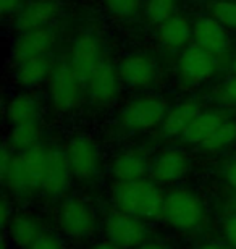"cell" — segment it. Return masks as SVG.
Listing matches in <instances>:
<instances>
[{
    "instance_id": "1",
    "label": "cell",
    "mask_w": 236,
    "mask_h": 249,
    "mask_svg": "<svg viewBox=\"0 0 236 249\" xmlns=\"http://www.w3.org/2000/svg\"><path fill=\"white\" fill-rule=\"evenodd\" d=\"M49 147L39 142L26 152H17L5 170L0 172L2 185L12 199L28 201L41 193L47 172Z\"/></svg>"
},
{
    "instance_id": "2",
    "label": "cell",
    "mask_w": 236,
    "mask_h": 249,
    "mask_svg": "<svg viewBox=\"0 0 236 249\" xmlns=\"http://www.w3.org/2000/svg\"><path fill=\"white\" fill-rule=\"evenodd\" d=\"M167 193L157 181H115L110 188V202L113 209L129 213L144 222L162 220Z\"/></svg>"
},
{
    "instance_id": "3",
    "label": "cell",
    "mask_w": 236,
    "mask_h": 249,
    "mask_svg": "<svg viewBox=\"0 0 236 249\" xmlns=\"http://www.w3.org/2000/svg\"><path fill=\"white\" fill-rule=\"evenodd\" d=\"M58 231L73 243L92 240L99 230V217L92 202L81 194H70L60 199L55 211Z\"/></svg>"
},
{
    "instance_id": "4",
    "label": "cell",
    "mask_w": 236,
    "mask_h": 249,
    "mask_svg": "<svg viewBox=\"0 0 236 249\" xmlns=\"http://www.w3.org/2000/svg\"><path fill=\"white\" fill-rule=\"evenodd\" d=\"M162 220L175 231L193 233L205 225L207 207L194 189L177 188L167 193Z\"/></svg>"
},
{
    "instance_id": "5",
    "label": "cell",
    "mask_w": 236,
    "mask_h": 249,
    "mask_svg": "<svg viewBox=\"0 0 236 249\" xmlns=\"http://www.w3.org/2000/svg\"><path fill=\"white\" fill-rule=\"evenodd\" d=\"M168 112L167 102L157 94H145L120 110V124L133 133L149 131L162 124Z\"/></svg>"
},
{
    "instance_id": "6",
    "label": "cell",
    "mask_w": 236,
    "mask_h": 249,
    "mask_svg": "<svg viewBox=\"0 0 236 249\" xmlns=\"http://www.w3.org/2000/svg\"><path fill=\"white\" fill-rule=\"evenodd\" d=\"M102 233L105 240L122 249H136L147 241V222L112 209L102 220Z\"/></svg>"
},
{
    "instance_id": "7",
    "label": "cell",
    "mask_w": 236,
    "mask_h": 249,
    "mask_svg": "<svg viewBox=\"0 0 236 249\" xmlns=\"http://www.w3.org/2000/svg\"><path fill=\"white\" fill-rule=\"evenodd\" d=\"M73 177L83 183H91L100 175L102 156L97 142L86 134H76L65 146Z\"/></svg>"
},
{
    "instance_id": "8",
    "label": "cell",
    "mask_w": 236,
    "mask_h": 249,
    "mask_svg": "<svg viewBox=\"0 0 236 249\" xmlns=\"http://www.w3.org/2000/svg\"><path fill=\"white\" fill-rule=\"evenodd\" d=\"M49 101L58 113H67L74 110L83 96V81L68 63H57L52 70V74L47 79Z\"/></svg>"
},
{
    "instance_id": "9",
    "label": "cell",
    "mask_w": 236,
    "mask_h": 249,
    "mask_svg": "<svg viewBox=\"0 0 236 249\" xmlns=\"http://www.w3.org/2000/svg\"><path fill=\"white\" fill-rule=\"evenodd\" d=\"M217 70V57L199 46L186 47L178 60V76L184 86L198 88L214 76Z\"/></svg>"
},
{
    "instance_id": "10",
    "label": "cell",
    "mask_w": 236,
    "mask_h": 249,
    "mask_svg": "<svg viewBox=\"0 0 236 249\" xmlns=\"http://www.w3.org/2000/svg\"><path fill=\"white\" fill-rule=\"evenodd\" d=\"M73 172L70 168L65 149L49 147V162L47 172L44 178L41 194L49 201H58L67 196L70 186H72Z\"/></svg>"
},
{
    "instance_id": "11",
    "label": "cell",
    "mask_w": 236,
    "mask_h": 249,
    "mask_svg": "<svg viewBox=\"0 0 236 249\" xmlns=\"http://www.w3.org/2000/svg\"><path fill=\"white\" fill-rule=\"evenodd\" d=\"M120 74L118 70L107 60H102L91 76L86 79V92L95 106H109L117 99L120 92Z\"/></svg>"
},
{
    "instance_id": "12",
    "label": "cell",
    "mask_w": 236,
    "mask_h": 249,
    "mask_svg": "<svg viewBox=\"0 0 236 249\" xmlns=\"http://www.w3.org/2000/svg\"><path fill=\"white\" fill-rule=\"evenodd\" d=\"M191 168L189 157L178 149H165L150 162V178L159 185H177L186 178Z\"/></svg>"
},
{
    "instance_id": "13",
    "label": "cell",
    "mask_w": 236,
    "mask_h": 249,
    "mask_svg": "<svg viewBox=\"0 0 236 249\" xmlns=\"http://www.w3.org/2000/svg\"><path fill=\"white\" fill-rule=\"evenodd\" d=\"M57 41L55 31L52 28H41L33 31L19 33V36L12 44V60L15 63L29 60L36 57H46L52 51Z\"/></svg>"
},
{
    "instance_id": "14",
    "label": "cell",
    "mask_w": 236,
    "mask_h": 249,
    "mask_svg": "<svg viewBox=\"0 0 236 249\" xmlns=\"http://www.w3.org/2000/svg\"><path fill=\"white\" fill-rule=\"evenodd\" d=\"M100 53H102L100 42L92 34H81L79 37L74 39L72 52H70L68 65L83 83H86V79L91 76L95 67L102 62Z\"/></svg>"
},
{
    "instance_id": "15",
    "label": "cell",
    "mask_w": 236,
    "mask_h": 249,
    "mask_svg": "<svg viewBox=\"0 0 236 249\" xmlns=\"http://www.w3.org/2000/svg\"><path fill=\"white\" fill-rule=\"evenodd\" d=\"M12 243V246L19 249H28L44 231L42 218L36 212L17 211L5 230H2Z\"/></svg>"
},
{
    "instance_id": "16",
    "label": "cell",
    "mask_w": 236,
    "mask_h": 249,
    "mask_svg": "<svg viewBox=\"0 0 236 249\" xmlns=\"http://www.w3.org/2000/svg\"><path fill=\"white\" fill-rule=\"evenodd\" d=\"M194 44L215 57L227 55L230 51V36L223 24L214 17H202L194 23Z\"/></svg>"
},
{
    "instance_id": "17",
    "label": "cell",
    "mask_w": 236,
    "mask_h": 249,
    "mask_svg": "<svg viewBox=\"0 0 236 249\" xmlns=\"http://www.w3.org/2000/svg\"><path fill=\"white\" fill-rule=\"evenodd\" d=\"M60 13V5L55 0H29L24 8L15 17V29L19 33L49 28Z\"/></svg>"
},
{
    "instance_id": "18",
    "label": "cell",
    "mask_w": 236,
    "mask_h": 249,
    "mask_svg": "<svg viewBox=\"0 0 236 249\" xmlns=\"http://www.w3.org/2000/svg\"><path fill=\"white\" fill-rule=\"evenodd\" d=\"M117 70L122 83L129 88H147L157 79L159 74L157 63L144 53L125 57Z\"/></svg>"
},
{
    "instance_id": "19",
    "label": "cell",
    "mask_w": 236,
    "mask_h": 249,
    "mask_svg": "<svg viewBox=\"0 0 236 249\" xmlns=\"http://www.w3.org/2000/svg\"><path fill=\"white\" fill-rule=\"evenodd\" d=\"M150 172V162L143 152L125 151L118 154L110 163V175L115 181H136L143 180Z\"/></svg>"
},
{
    "instance_id": "20",
    "label": "cell",
    "mask_w": 236,
    "mask_h": 249,
    "mask_svg": "<svg viewBox=\"0 0 236 249\" xmlns=\"http://www.w3.org/2000/svg\"><path fill=\"white\" fill-rule=\"evenodd\" d=\"M5 120L10 126L41 122V102L33 94L21 92L5 104Z\"/></svg>"
},
{
    "instance_id": "21",
    "label": "cell",
    "mask_w": 236,
    "mask_h": 249,
    "mask_svg": "<svg viewBox=\"0 0 236 249\" xmlns=\"http://www.w3.org/2000/svg\"><path fill=\"white\" fill-rule=\"evenodd\" d=\"M200 113V107L194 101H183L172 107L165 115L162 124H160V131L167 138H177L183 136L184 131L196 117Z\"/></svg>"
},
{
    "instance_id": "22",
    "label": "cell",
    "mask_w": 236,
    "mask_h": 249,
    "mask_svg": "<svg viewBox=\"0 0 236 249\" xmlns=\"http://www.w3.org/2000/svg\"><path fill=\"white\" fill-rule=\"evenodd\" d=\"M54 70L52 62L46 57H36L29 60L17 63L15 68V79L21 88H34L50 78Z\"/></svg>"
},
{
    "instance_id": "23",
    "label": "cell",
    "mask_w": 236,
    "mask_h": 249,
    "mask_svg": "<svg viewBox=\"0 0 236 249\" xmlns=\"http://www.w3.org/2000/svg\"><path fill=\"white\" fill-rule=\"evenodd\" d=\"M194 26L186 17H173L159 28V41L167 49L186 47L193 39Z\"/></svg>"
},
{
    "instance_id": "24",
    "label": "cell",
    "mask_w": 236,
    "mask_h": 249,
    "mask_svg": "<svg viewBox=\"0 0 236 249\" xmlns=\"http://www.w3.org/2000/svg\"><path fill=\"white\" fill-rule=\"evenodd\" d=\"M225 120H227V117L218 112H200L184 131L182 136L183 141L193 144V146H200Z\"/></svg>"
},
{
    "instance_id": "25",
    "label": "cell",
    "mask_w": 236,
    "mask_h": 249,
    "mask_svg": "<svg viewBox=\"0 0 236 249\" xmlns=\"http://www.w3.org/2000/svg\"><path fill=\"white\" fill-rule=\"evenodd\" d=\"M42 128L41 122L36 123H26V124H17V126H10V131L7 134L5 141L15 152H26L31 147L37 146L39 139H41Z\"/></svg>"
},
{
    "instance_id": "26",
    "label": "cell",
    "mask_w": 236,
    "mask_h": 249,
    "mask_svg": "<svg viewBox=\"0 0 236 249\" xmlns=\"http://www.w3.org/2000/svg\"><path fill=\"white\" fill-rule=\"evenodd\" d=\"M236 142V122L225 120L205 141L200 144V149L209 154H220L227 151L230 146Z\"/></svg>"
},
{
    "instance_id": "27",
    "label": "cell",
    "mask_w": 236,
    "mask_h": 249,
    "mask_svg": "<svg viewBox=\"0 0 236 249\" xmlns=\"http://www.w3.org/2000/svg\"><path fill=\"white\" fill-rule=\"evenodd\" d=\"M178 0H145L144 15L152 24H163L175 17Z\"/></svg>"
},
{
    "instance_id": "28",
    "label": "cell",
    "mask_w": 236,
    "mask_h": 249,
    "mask_svg": "<svg viewBox=\"0 0 236 249\" xmlns=\"http://www.w3.org/2000/svg\"><path fill=\"white\" fill-rule=\"evenodd\" d=\"M212 17L228 29H236V2L218 0L212 7Z\"/></svg>"
},
{
    "instance_id": "29",
    "label": "cell",
    "mask_w": 236,
    "mask_h": 249,
    "mask_svg": "<svg viewBox=\"0 0 236 249\" xmlns=\"http://www.w3.org/2000/svg\"><path fill=\"white\" fill-rule=\"evenodd\" d=\"M105 7L113 17L118 18H129L136 15L141 8L143 0H104Z\"/></svg>"
},
{
    "instance_id": "30",
    "label": "cell",
    "mask_w": 236,
    "mask_h": 249,
    "mask_svg": "<svg viewBox=\"0 0 236 249\" xmlns=\"http://www.w3.org/2000/svg\"><path fill=\"white\" fill-rule=\"evenodd\" d=\"M28 249H68L63 238L55 231H44L37 241H34Z\"/></svg>"
},
{
    "instance_id": "31",
    "label": "cell",
    "mask_w": 236,
    "mask_h": 249,
    "mask_svg": "<svg viewBox=\"0 0 236 249\" xmlns=\"http://www.w3.org/2000/svg\"><path fill=\"white\" fill-rule=\"evenodd\" d=\"M218 101L236 106V76L227 79L218 91Z\"/></svg>"
},
{
    "instance_id": "32",
    "label": "cell",
    "mask_w": 236,
    "mask_h": 249,
    "mask_svg": "<svg viewBox=\"0 0 236 249\" xmlns=\"http://www.w3.org/2000/svg\"><path fill=\"white\" fill-rule=\"evenodd\" d=\"M223 235H225V241H227L230 249H236V213L225 218Z\"/></svg>"
},
{
    "instance_id": "33",
    "label": "cell",
    "mask_w": 236,
    "mask_h": 249,
    "mask_svg": "<svg viewBox=\"0 0 236 249\" xmlns=\"http://www.w3.org/2000/svg\"><path fill=\"white\" fill-rule=\"evenodd\" d=\"M24 0H0V13L3 17H17L24 8Z\"/></svg>"
},
{
    "instance_id": "34",
    "label": "cell",
    "mask_w": 236,
    "mask_h": 249,
    "mask_svg": "<svg viewBox=\"0 0 236 249\" xmlns=\"http://www.w3.org/2000/svg\"><path fill=\"white\" fill-rule=\"evenodd\" d=\"M17 212L13 207V199L8 196V194H3L2 197V211H0V222H2V230L7 228V225L12 220L13 213Z\"/></svg>"
},
{
    "instance_id": "35",
    "label": "cell",
    "mask_w": 236,
    "mask_h": 249,
    "mask_svg": "<svg viewBox=\"0 0 236 249\" xmlns=\"http://www.w3.org/2000/svg\"><path fill=\"white\" fill-rule=\"evenodd\" d=\"M223 177H225V181L228 183V186L236 191V156L228 159L227 163H225V168H223Z\"/></svg>"
},
{
    "instance_id": "36",
    "label": "cell",
    "mask_w": 236,
    "mask_h": 249,
    "mask_svg": "<svg viewBox=\"0 0 236 249\" xmlns=\"http://www.w3.org/2000/svg\"><path fill=\"white\" fill-rule=\"evenodd\" d=\"M189 249H230V246L220 241H204V243H198V245L191 246Z\"/></svg>"
},
{
    "instance_id": "37",
    "label": "cell",
    "mask_w": 236,
    "mask_h": 249,
    "mask_svg": "<svg viewBox=\"0 0 236 249\" xmlns=\"http://www.w3.org/2000/svg\"><path fill=\"white\" fill-rule=\"evenodd\" d=\"M136 249H172V248L159 240H147V241H144L141 246H138Z\"/></svg>"
},
{
    "instance_id": "38",
    "label": "cell",
    "mask_w": 236,
    "mask_h": 249,
    "mask_svg": "<svg viewBox=\"0 0 236 249\" xmlns=\"http://www.w3.org/2000/svg\"><path fill=\"white\" fill-rule=\"evenodd\" d=\"M88 249H122V248H118L117 245H113V243H110V241H107V240H104V241L94 243V245H91Z\"/></svg>"
},
{
    "instance_id": "39",
    "label": "cell",
    "mask_w": 236,
    "mask_h": 249,
    "mask_svg": "<svg viewBox=\"0 0 236 249\" xmlns=\"http://www.w3.org/2000/svg\"><path fill=\"white\" fill-rule=\"evenodd\" d=\"M233 73H235V76H236V60L233 62Z\"/></svg>"
}]
</instances>
